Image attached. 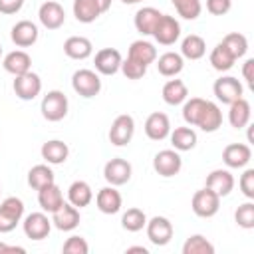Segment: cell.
<instances>
[{
  "label": "cell",
  "mask_w": 254,
  "mask_h": 254,
  "mask_svg": "<svg viewBox=\"0 0 254 254\" xmlns=\"http://www.w3.org/2000/svg\"><path fill=\"white\" fill-rule=\"evenodd\" d=\"M40 109H42L44 119L54 121V123H56V121H62V119L67 115V97H65V93L60 91V89L48 91V93L44 95V99H42Z\"/></svg>",
  "instance_id": "6da1fadb"
},
{
  "label": "cell",
  "mask_w": 254,
  "mask_h": 254,
  "mask_svg": "<svg viewBox=\"0 0 254 254\" xmlns=\"http://www.w3.org/2000/svg\"><path fill=\"white\" fill-rule=\"evenodd\" d=\"M24 216V202L16 196H8L0 202V234L12 232Z\"/></svg>",
  "instance_id": "7a4b0ae2"
},
{
  "label": "cell",
  "mask_w": 254,
  "mask_h": 254,
  "mask_svg": "<svg viewBox=\"0 0 254 254\" xmlns=\"http://www.w3.org/2000/svg\"><path fill=\"white\" fill-rule=\"evenodd\" d=\"M71 87L77 95L89 99L101 91V79L93 69H77L71 75Z\"/></svg>",
  "instance_id": "3957f363"
},
{
  "label": "cell",
  "mask_w": 254,
  "mask_h": 254,
  "mask_svg": "<svg viewBox=\"0 0 254 254\" xmlns=\"http://www.w3.org/2000/svg\"><path fill=\"white\" fill-rule=\"evenodd\" d=\"M190 206H192V212L200 218H210L218 212L220 208V196L216 192H212L210 189H200L192 194V200H190Z\"/></svg>",
  "instance_id": "277c9868"
},
{
  "label": "cell",
  "mask_w": 254,
  "mask_h": 254,
  "mask_svg": "<svg viewBox=\"0 0 254 254\" xmlns=\"http://www.w3.org/2000/svg\"><path fill=\"white\" fill-rule=\"evenodd\" d=\"M161 46H173L179 36H181V24L175 16H169V14H161L153 34H151Z\"/></svg>",
  "instance_id": "5b68a950"
},
{
  "label": "cell",
  "mask_w": 254,
  "mask_h": 254,
  "mask_svg": "<svg viewBox=\"0 0 254 254\" xmlns=\"http://www.w3.org/2000/svg\"><path fill=\"white\" fill-rule=\"evenodd\" d=\"M12 87H14L16 97H20L22 101H32V99H36V97L40 95V91H42V79H40L38 73L26 71V73H22V75H16Z\"/></svg>",
  "instance_id": "8992f818"
},
{
  "label": "cell",
  "mask_w": 254,
  "mask_h": 254,
  "mask_svg": "<svg viewBox=\"0 0 254 254\" xmlns=\"http://www.w3.org/2000/svg\"><path fill=\"white\" fill-rule=\"evenodd\" d=\"M133 133H135V121L131 115L123 113L113 119L111 129H109V141L115 147H123L133 139Z\"/></svg>",
  "instance_id": "52a82bcc"
},
{
  "label": "cell",
  "mask_w": 254,
  "mask_h": 254,
  "mask_svg": "<svg viewBox=\"0 0 254 254\" xmlns=\"http://www.w3.org/2000/svg\"><path fill=\"white\" fill-rule=\"evenodd\" d=\"M183 167V159L175 149H163L153 159V169L161 177H175Z\"/></svg>",
  "instance_id": "ba28073f"
},
{
  "label": "cell",
  "mask_w": 254,
  "mask_h": 254,
  "mask_svg": "<svg viewBox=\"0 0 254 254\" xmlns=\"http://www.w3.org/2000/svg\"><path fill=\"white\" fill-rule=\"evenodd\" d=\"M145 228H147V238L155 246H165L173 238V224L165 216H153L151 220H147Z\"/></svg>",
  "instance_id": "9c48e42d"
},
{
  "label": "cell",
  "mask_w": 254,
  "mask_h": 254,
  "mask_svg": "<svg viewBox=\"0 0 254 254\" xmlns=\"http://www.w3.org/2000/svg\"><path fill=\"white\" fill-rule=\"evenodd\" d=\"M103 177L111 187H121L131 179V163L121 159V157H115V159L105 163Z\"/></svg>",
  "instance_id": "30bf717a"
},
{
  "label": "cell",
  "mask_w": 254,
  "mask_h": 254,
  "mask_svg": "<svg viewBox=\"0 0 254 254\" xmlns=\"http://www.w3.org/2000/svg\"><path fill=\"white\" fill-rule=\"evenodd\" d=\"M121 62H123V58H121L119 50H115V48H103V50H99L95 54V60H93L95 71L101 73V75H113V73H117L121 69Z\"/></svg>",
  "instance_id": "8fae6325"
},
{
  "label": "cell",
  "mask_w": 254,
  "mask_h": 254,
  "mask_svg": "<svg viewBox=\"0 0 254 254\" xmlns=\"http://www.w3.org/2000/svg\"><path fill=\"white\" fill-rule=\"evenodd\" d=\"M212 91H214V95H216L218 101L230 105L232 101H236L238 97H242V83L236 77H232V75H224V77H218L214 81Z\"/></svg>",
  "instance_id": "7c38bea8"
},
{
  "label": "cell",
  "mask_w": 254,
  "mask_h": 254,
  "mask_svg": "<svg viewBox=\"0 0 254 254\" xmlns=\"http://www.w3.org/2000/svg\"><path fill=\"white\" fill-rule=\"evenodd\" d=\"M24 234L30 240H44L52 230V220L44 212H32L24 218Z\"/></svg>",
  "instance_id": "4fadbf2b"
},
{
  "label": "cell",
  "mask_w": 254,
  "mask_h": 254,
  "mask_svg": "<svg viewBox=\"0 0 254 254\" xmlns=\"http://www.w3.org/2000/svg\"><path fill=\"white\" fill-rule=\"evenodd\" d=\"M38 18L42 22L44 28L48 30H58L64 26L65 22V12H64V6L60 2H54V0H48L40 6L38 10Z\"/></svg>",
  "instance_id": "5bb4252c"
},
{
  "label": "cell",
  "mask_w": 254,
  "mask_h": 254,
  "mask_svg": "<svg viewBox=\"0 0 254 254\" xmlns=\"http://www.w3.org/2000/svg\"><path fill=\"white\" fill-rule=\"evenodd\" d=\"M250 159H252V151L244 143H230L222 151V161L230 169H242L250 163Z\"/></svg>",
  "instance_id": "9a60e30c"
},
{
  "label": "cell",
  "mask_w": 254,
  "mask_h": 254,
  "mask_svg": "<svg viewBox=\"0 0 254 254\" xmlns=\"http://www.w3.org/2000/svg\"><path fill=\"white\" fill-rule=\"evenodd\" d=\"M52 224L64 232L73 230L79 224V208H75L71 202H64L58 210L52 212Z\"/></svg>",
  "instance_id": "2e32d148"
},
{
  "label": "cell",
  "mask_w": 254,
  "mask_h": 254,
  "mask_svg": "<svg viewBox=\"0 0 254 254\" xmlns=\"http://www.w3.org/2000/svg\"><path fill=\"white\" fill-rule=\"evenodd\" d=\"M10 38L12 42L18 46V48H30L36 44L38 40V28L34 22L30 20H20L12 26V32H10Z\"/></svg>",
  "instance_id": "e0dca14e"
},
{
  "label": "cell",
  "mask_w": 254,
  "mask_h": 254,
  "mask_svg": "<svg viewBox=\"0 0 254 254\" xmlns=\"http://www.w3.org/2000/svg\"><path fill=\"white\" fill-rule=\"evenodd\" d=\"M171 133V121L165 113L161 111H155L147 117L145 121V135L151 139V141H163L165 137H169Z\"/></svg>",
  "instance_id": "ac0fdd59"
},
{
  "label": "cell",
  "mask_w": 254,
  "mask_h": 254,
  "mask_svg": "<svg viewBox=\"0 0 254 254\" xmlns=\"http://www.w3.org/2000/svg\"><path fill=\"white\" fill-rule=\"evenodd\" d=\"M206 189H210L212 192H216L220 198L230 194L234 189V177L230 171L226 169H214L208 177H206Z\"/></svg>",
  "instance_id": "d6986e66"
},
{
  "label": "cell",
  "mask_w": 254,
  "mask_h": 254,
  "mask_svg": "<svg viewBox=\"0 0 254 254\" xmlns=\"http://www.w3.org/2000/svg\"><path fill=\"white\" fill-rule=\"evenodd\" d=\"M95 204L103 214H115L121 210V194L113 187H103L97 190Z\"/></svg>",
  "instance_id": "ffe728a7"
},
{
  "label": "cell",
  "mask_w": 254,
  "mask_h": 254,
  "mask_svg": "<svg viewBox=\"0 0 254 254\" xmlns=\"http://www.w3.org/2000/svg\"><path fill=\"white\" fill-rule=\"evenodd\" d=\"M2 65H4V69H6L8 73H12V75L16 77V75H22V73L30 71V67H32V58H30L24 50H14V52L6 54Z\"/></svg>",
  "instance_id": "44dd1931"
},
{
  "label": "cell",
  "mask_w": 254,
  "mask_h": 254,
  "mask_svg": "<svg viewBox=\"0 0 254 254\" xmlns=\"http://www.w3.org/2000/svg\"><path fill=\"white\" fill-rule=\"evenodd\" d=\"M161 18V12L153 6H145V8H139L137 14H135V28L139 34L143 36H151L157 22Z\"/></svg>",
  "instance_id": "7402d4cb"
},
{
  "label": "cell",
  "mask_w": 254,
  "mask_h": 254,
  "mask_svg": "<svg viewBox=\"0 0 254 254\" xmlns=\"http://www.w3.org/2000/svg\"><path fill=\"white\" fill-rule=\"evenodd\" d=\"M64 52L67 58L71 60H85L91 56L93 52V46L87 38L83 36H69L65 42H64Z\"/></svg>",
  "instance_id": "603a6c76"
},
{
  "label": "cell",
  "mask_w": 254,
  "mask_h": 254,
  "mask_svg": "<svg viewBox=\"0 0 254 254\" xmlns=\"http://www.w3.org/2000/svg\"><path fill=\"white\" fill-rule=\"evenodd\" d=\"M220 125H222V111H220V107L216 103H212V101H206L196 127H200L204 133H214Z\"/></svg>",
  "instance_id": "cb8c5ba5"
},
{
  "label": "cell",
  "mask_w": 254,
  "mask_h": 254,
  "mask_svg": "<svg viewBox=\"0 0 254 254\" xmlns=\"http://www.w3.org/2000/svg\"><path fill=\"white\" fill-rule=\"evenodd\" d=\"M67 155H69V149L64 141L60 139H52V141H46L42 145V159L50 165H62L67 161Z\"/></svg>",
  "instance_id": "d4e9b609"
},
{
  "label": "cell",
  "mask_w": 254,
  "mask_h": 254,
  "mask_svg": "<svg viewBox=\"0 0 254 254\" xmlns=\"http://www.w3.org/2000/svg\"><path fill=\"white\" fill-rule=\"evenodd\" d=\"M38 202L46 212H54L64 204V194H62L60 187L56 183H52L38 190Z\"/></svg>",
  "instance_id": "484cf974"
},
{
  "label": "cell",
  "mask_w": 254,
  "mask_h": 254,
  "mask_svg": "<svg viewBox=\"0 0 254 254\" xmlns=\"http://www.w3.org/2000/svg\"><path fill=\"white\" fill-rule=\"evenodd\" d=\"M127 58L143 64V65H149L157 60V48L151 44V42H145V40H135L131 46H129V54Z\"/></svg>",
  "instance_id": "4316f807"
},
{
  "label": "cell",
  "mask_w": 254,
  "mask_h": 254,
  "mask_svg": "<svg viewBox=\"0 0 254 254\" xmlns=\"http://www.w3.org/2000/svg\"><path fill=\"white\" fill-rule=\"evenodd\" d=\"M250 115H252V109H250V103L244 99V97H238L236 101L230 103V111H228V121L234 129H242L248 125L250 121Z\"/></svg>",
  "instance_id": "83f0119b"
},
{
  "label": "cell",
  "mask_w": 254,
  "mask_h": 254,
  "mask_svg": "<svg viewBox=\"0 0 254 254\" xmlns=\"http://www.w3.org/2000/svg\"><path fill=\"white\" fill-rule=\"evenodd\" d=\"M67 200L75 208H83L93 200V190L85 181H73L67 189Z\"/></svg>",
  "instance_id": "f1b7e54d"
},
{
  "label": "cell",
  "mask_w": 254,
  "mask_h": 254,
  "mask_svg": "<svg viewBox=\"0 0 254 254\" xmlns=\"http://www.w3.org/2000/svg\"><path fill=\"white\" fill-rule=\"evenodd\" d=\"M73 16L81 24H91L101 16V8L95 0H73Z\"/></svg>",
  "instance_id": "f546056e"
},
{
  "label": "cell",
  "mask_w": 254,
  "mask_h": 254,
  "mask_svg": "<svg viewBox=\"0 0 254 254\" xmlns=\"http://www.w3.org/2000/svg\"><path fill=\"white\" fill-rule=\"evenodd\" d=\"M183 65H185L183 56L177 54V52H165V54L157 60V69H159V73L165 75V77H175L177 73L183 71Z\"/></svg>",
  "instance_id": "4dcf8cb0"
},
{
  "label": "cell",
  "mask_w": 254,
  "mask_h": 254,
  "mask_svg": "<svg viewBox=\"0 0 254 254\" xmlns=\"http://www.w3.org/2000/svg\"><path fill=\"white\" fill-rule=\"evenodd\" d=\"M163 101L167 105H181L183 101H187V95H189V89L185 85V81L181 79H169L165 85H163Z\"/></svg>",
  "instance_id": "1f68e13d"
},
{
  "label": "cell",
  "mask_w": 254,
  "mask_h": 254,
  "mask_svg": "<svg viewBox=\"0 0 254 254\" xmlns=\"http://www.w3.org/2000/svg\"><path fill=\"white\" fill-rule=\"evenodd\" d=\"M56 183V177H54V171L48 167V165H36L30 169L28 173V185L34 189V190H40L48 185Z\"/></svg>",
  "instance_id": "d6a6232c"
},
{
  "label": "cell",
  "mask_w": 254,
  "mask_h": 254,
  "mask_svg": "<svg viewBox=\"0 0 254 254\" xmlns=\"http://www.w3.org/2000/svg\"><path fill=\"white\" fill-rule=\"evenodd\" d=\"M206 54V44L200 36L196 34H190L183 40L181 44V56L187 58V60H200L202 56Z\"/></svg>",
  "instance_id": "836d02e7"
},
{
  "label": "cell",
  "mask_w": 254,
  "mask_h": 254,
  "mask_svg": "<svg viewBox=\"0 0 254 254\" xmlns=\"http://www.w3.org/2000/svg\"><path fill=\"white\" fill-rule=\"evenodd\" d=\"M171 135V143L175 151H190L196 145V133L190 127H177Z\"/></svg>",
  "instance_id": "e575fe53"
},
{
  "label": "cell",
  "mask_w": 254,
  "mask_h": 254,
  "mask_svg": "<svg viewBox=\"0 0 254 254\" xmlns=\"http://www.w3.org/2000/svg\"><path fill=\"white\" fill-rule=\"evenodd\" d=\"M220 44L234 56V60L242 58V56L248 52V40H246L244 34H238V32H230V34H226V36L222 38Z\"/></svg>",
  "instance_id": "d590c367"
},
{
  "label": "cell",
  "mask_w": 254,
  "mask_h": 254,
  "mask_svg": "<svg viewBox=\"0 0 254 254\" xmlns=\"http://www.w3.org/2000/svg\"><path fill=\"white\" fill-rule=\"evenodd\" d=\"M210 65L216 69V71H228L232 65H234V56L222 46V44H218L216 48H212V52H210Z\"/></svg>",
  "instance_id": "8d00e7d4"
},
{
  "label": "cell",
  "mask_w": 254,
  "mask_h": 254,
  "mask_svg": "<svg viewBox=\"0 0 254 254\" xmlns=\"http://www.w3.org/2000/svg\"><path fill=\"white\" fill-rule=\"evenodd\" d=\"M147 224V216L141 208H127V212H123L121 216V226L127 230V232H139L143 230Z\"/></svg>",
  "instance_id": "74e56055"
},
{
  "label": "cell",
  "mask_w": 254,
  "mask_h": 254,
  "mask_svg": "<svg viewBox=\"0 0 254 254\" xmlns=\"http://www.w3.org/2000/svg\"><path fill=\"white\" fill-rule=\"evenodd\" d=\"M183 254H214V246L202 234H192L183 244Z\"/></svg>",
  "instance_id": "f35d334b"
},
{
  "label": "cell",
  "mask_w": 254,
  "mask_h": 254,
  "mask_svg": "<svg viewBox=\"0 0 254 254\" xmlns=\"http://www.w3.org/2000/svg\"><path fill=\"white\" fill-rule=\"evenodd\" d=\"M204 103H206V99H202V97H190L189 101H185V105H183V119L189 125L196 127V123L200 119V113L204 109Z\"/></svg>",
  "instance_id": "ab89813d"
},
{
  "label": "cell",
  "mask_w": 254,
  "mask_h": 254,
  "mask_svg": "<svg viewBox=\"0 0 254 254\" xmlns=\"http://www.w3.org/2000/svg\"><path fill=\"white\" fill-rule=\"evenodd\" d=\"M177 14L185 20H196L200 16V10H202V4L200 0H171Z\"/></svg>",
  "instance_id": "60d3db41"
},
{
  "label": "cell",
  "mask_w": 254,
  "mask_h": 254,
  "mask_svg": "<svg viewBox=\"0 0 254 254\" xmlns=\"http://www.w3.org/2000/svg\"><path fill=\"white\" fill-rule=\"evenodd\" d=\"M234 220H236V224L240 228H246V230L254 228V202L240 204L236 208V212H234Z\"/></svg>",
  "instance_id": "b9f144b4"
},
{
  "label": "cell",
  "mask_w": 254,
  "mask_h": 254,
  "mask_svg": "<svg viewBox=\"0 0 254 254\" xmlns=\"http://www.w3.org/2000/svg\"><path fill=\"white\" fill-rule=\"evenodd\" d=\"M121 71H123V75H125L127 79H141V77L147 73V65H143V64H139V62L127 58V60L121 62Z\"/></svg>",
  "instance_id": "7bdbcfd3"
},
{
  "label": "cell",
  "mask_w": 254,
  "mask_h": 254,
  "mask_svg": "<svg viewBox=\"0 0 254 254\" xmlns=\"http://www.w3.org/2000/svg\"><path fill=\"white\" fill-rule=\"evenodd\" d=\"M64 254H87L89 252V246L85 242V238L81 236H69L65 242H64Z\"/></svg>",
  "instance_id": "ee69618b"
},
{
  "label": "cell",
  "mask_w": 254,
  "mask_h": 254,
  "mask_svg": "<svg viewBox=\"0 0 254 254\" xmlns=\"http://www.w3.org/2000/svg\"><path fill=\"white\" fill-rule=\"evenodd\" d=\"M240 190L246 198H254V169H246L240 177Z\"/></svg>",
  "instance_id": "f6af8a7d"
},
{
  "label": "cell",
  "mask_w": 254,
  "mask_h": 254,
  "mask_svg": "<svg viewBox=\"0 0 254 254\" xmlns=\"http://www.w3.org/2000/svg\"><path fill=\"white\" fill-rule=\"evenodd\" d=\"M232 8V0H206V10L212 16H224Z\"/></svg>",
  "instance_id": "bcb514c9"
},
{
  "label": "cell",
  "mask_w": 254,
  "mask_h": 254,
  "mask_svg": "<svg viewBox=\"0 0 254 254\" xmlns=\"http://www.w3.org/2000/svg\"><path fill=\"white\" fill-rule=\"evenodd\" d=\"M24 6V0H0V12L2 14H16Z\"/></svg>",
  "instance_id": "7dc6e473"
},
{
  "label": "cell",
  "mask_w": 254,
  "mask_h": 254,
  "mask_svg": "<svg viewBox=\"0 0 254 254\" xmlns=\"http://www.w3.org/2000/svg\"><path fill=\"white\" fill-rule=\"evenodd\" d=\"M242 75H244V79L248 81V85H250V87H254V60H252V58H248V60L244 62Z\"/></svg>",
  "instance_id": "c3c4849f"
},
{
  "label": "cell",
  "mask_w": 254,
  "mask_h": 254,
  "mask_svg": "<svg viewBox=\"0 0 254 254\" xmlns=\"http://www.w3.org/2000/svg\"><path fill=\"white\" fill-rule=\"evenodd\" d=\"M0 252H24V248H18V246H6L0 242Z\"/></svg>",
  "instance_id": "681fc988"
},
{
  "label": "cell",
  "mask_w": 254,
  "mask_h": 254,
  "mask_svg": "<svg viewBox=\"0 0 254 254\" xmlns=\"http://www.w3.org/2000/svg\"><path fill=\"white\" fill-rule=\"evenodd\" d=\"M97 4H99V8H101V14L103 12H107L109 8H111V0H95Z\"/></svg>",
  "instance_id": "f907efd6"
},
{
  "label": "cell",
  "mask_w": 254,
  "mask_h": 254,
  "mask_svg": "<svg viewBox=\"0 0 254 254\" xmlns=\"http://www.w3.org/2000/svg\"><path fill=\"white\" fill-rule=\"evenodd\" d=\"M127 252H143V254H147V248H143V246H131V248H127Z\"/></svg>",
  "instance_id": "816d5d0a"
},
{
  "label": "cell",
  "mask_w": 254,
  "mask_h": 254,
  "mask_svg": "<svg viewBox=\"0 0 254 254\" xmlns=\"http://www.w3.org/2000/svg\"><path fill=\"white\" fill-rule=\"evenodd\" d=\"M123 4H139V2H143V0H121Z\"/></svg>",
  "instance_id": "f5cc1de1"
},
{
  "label": "cell",
  "mask_w": 254,
  "mask_h": 254,
  "mask_svg": "<svg viewBox=\"0 0 254 254\" xmlns=\"http://www.w3.org/2000/svg\"><path fill=\"white\" fill-rule=\"evenodd\" d=\"M0 54H2V46H0Z\"/></svg>",
  "instance_id": "db71d44e"
}]
</instances>
